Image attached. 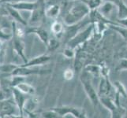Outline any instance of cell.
Here are the masks:
<instances>
[{
  "label": "cell",
  "mask_w": 127,
  "mask_h": 118,
  "mask_svg": "<svg viewBox=\"0 0 127 118\" xmlns=\"http://www.w3.org/2000/svg\"><path fill=\"white\" fill-rule=\"evenodd\" d=\"M74 2L69 9L64 17V23L65 25H72L81 21L89 14L90 9L87 4L81 0H73Z\"/></svg>",
  "instance_id": "6da1fadb"
},
{
  "label": "cell",
  "mask_w": 127,
  "mask_h": 118,
  "mask_svg": "<svg viewBox=\"0 0 127 118\" xmlns=\"http://www.w3.org/2000/svg\"><path fill=\"white\" fill-rule=\"evenodd\" d=\"M89 73L85 71L84 74H82V76L81 77V81L82 83L83 87H84V89H85V91L87 96L89 97L92 104L93 105L94 108H95L100 102L99 98L98 93L95 91L93 84H92L91 80L89 78Z\"/></svg>",
  "instance_id": "7a4b0ae2"
},
{
  "label": "cell",
  "mask_w": 127,
  "mask_h": 118,
  "mask_svg": "<svg viewBox=\"0 0 127 118\" xmlns=\"http://www.w3.org/2000/svg\"><path fill=\"white\" fill-rule=\"evenodd\" d=\"M99 102L104 107H106L111 113V117L121 118L126 117V109L122 106H118L115 102V100L110 96L99 97Z\"/></svg>",
  "instance_id": "3957f363"
},
{
  "label": "cell",
  "mask_w": 127,
  "mask_h": 118,
  "mask_svg": "<svg viewBox=\"0 0 127 118\" xmlns=\"http://www.w3.org/2000/svg\"><path fill=\"white\" fill-rule=\"evenodd\" d=\"M93 24H91L83 32H79L75 36L73 37L71 39H69L67 42V47H71L73 49H75L77 47L82 44L83 43H85L90 37L91 34L93 33Z\"/></svg>",
  "instance_id": "277c9868"
},
{
  "label": "cell",
  "mask_w": 127,
  "mask_h": 118,
  "mask_svg": "<svg viewBox=\"0 0 127 118\" xmlns=\"http://www.w3.org/2000/svg\"><path fill=\"white\" fill-rule=\"evenodd\" d=\"M45 0H37L36 7L32 11V15L30 17V24H40L44 21L46 17L45 14Z\"/></svg>",
  "instance_id": "5b68a950"
},
{
  "label": "cell",
  "mask_w": 127,
  "mask_h": 118,
  "mask_svg": "<svg viewBox=\"0 0 127 118\" xmlns=\"http://www.w3.org/2000/svg\"><path fill=\"white\" fill-rule=\"evenodd\" d=\"M89 24H92L90 19L87 20V21H85L83 19L81 21H80V22L72 24V25H65V29H64V32H63L64 37L66 39V40L68 42L69 39H71L73 37H74L78 32H79L80 29L82 27L86 26Z\"/></svg>",
  "instance_id": "8992f818"
},
{
  "label": "cell",
  "mask_w": 127,
  "mask_h": 118,
  "mask_svg": "<svg viewBox=\"0 0 127 118\" xmlns=\"http://www.w3.org/2000/svg\"><path fill=\"white\" fill-rule=\"evenodd\" d=\"M52 110H54L55 112L59 113V115L60 117H65L68 114H71L74 117L77 118H81V117H86L85 113L84 111H82L81 110L73 106H60V107H55V108H51Z\"/></svg>",
  "instance_id": "52a82bcc"
},
{
  "label": "cell",
  "mask_w": 127,
  "mask_h": 118,
  "mask_svg": "<svg viewBox=\"0 0 127 118\" xmlns=\"http://www.w3.org/2000/svg\"><path fill=\"white\" fill-rule=\"evenodd\" d=\"M49 71L47 70H37V69H31L29 67H25L21 66L17 67L14 71L12 72V74L14 76H29L32 75V74H46L48 73Z\"/></svg>",
  "instance_id": "ba28073f"
},
{
  "label": "cell",
  "mask_w": 127,
  "mask_h": 118,
  "mask_svg": "<svg viewBox=\"0 0 127 118\" xmlns=\"http://www.w3.org/2000/svg\"><path fill=\"white\" fill-rule=\"evenodd\" d=\"M111 91H112L111 84L109 81L107 76H103L101 79V80H100L99 85V91H98L99 98L103 97V96H110Z\"/></svg>",
  "instance_id": "9c48e42d"
},
{
  "label": "cell",
  "mask_w": 127,
  "mask_h": 118,
  "mask_svg": "<svg viewBox=\"0 0 127 118\" xmlns=\"http://www.w3.org/2000/svg\"><path fill=\"white\" fill-rule=\"evenodd\" d=\"M12 93L14 94V100L15 102L17 105V106L19 108L20 110V115L21 117H22L23 115V109H24V106L25 101L27 100V98H26L25 94L22 93L21 91H19L17 87H14L12 90Z\"/></svg>",
  "instance_id": "30bf717a"
},
{
  "label": "cell",
  "mask_w": 127,
  "mask_h": 118,
  "mask_svg": "<svg viewBox=\"0 0 127 118\" xmlns=\"http://www.w3.org/2000/svg\"><path fill=\"white\" fill-rule=\"evenodd\" d=\"M10 6L13 8L16 9L17 10H28V11H33L36 7V2H18L15 3H11Z\"/></svg>",
  "instance_id": "8fae6325"
},
{
  "label": "cell",
  "mask_w": 127,
  "mask_h": 118,
  "mask_svg": "<svg viewBox=\"0 0 127 118\" xmlns=\"http://www.w3.org/2000/svg\"><path fill=\"white\" fill-rule=\"evenodd\" d=\"M26 33H35L40 37V40L44 43L45 45L47 44V42L49 40V37H48V34L47 31L41 28H37V27H33L30 28L26 31Z\"/></svg>",
  "instance_id": "7c38bea8"
},
{
  "label": "cell",
  "mask_w": 127,
  "mask_h": 118,
  "mask_svg": "<svg viewBox=\"0 0 127 118\" xmlns=\"http://www.w3.org/2000/svg\"><path fill=\"white\" fill-rule=\"evenodd\" d=\"M50 59H51V57L48 55H40L39 57H36V58H32L31 61H29V62L25 63V65H22L21 66L30 68L32 66H36V65H41L47 62Z\"/></svg>",
  "instance_id": "4fadbf2b"
},
{
  "label": "cell",
  "mask_w": 127,
  "mask_h": 118,
  "mask_svg": "<svg viewBox=\"0 0 127 118\" xmlns=\"http://www.w3.org/2000/svg\"><path fill=\"white\" fill-rule=\"evenodd\" d=\"M14 105L12 102L6 101V100H0V113L3 114L10 115L14 112Z\"/></svg>",
  "instance_id": "5bb4252c"
},
{
  "label": "cell",
  "mask_w": 127,
  "mask_h": 118,
  "mask_svg": "<svg viewBox=\"0 0 127 118\" xmlns=\"http://www.w3.org/2000/svg\"><path fill=\"white\" fill-rule=\"evenodd\" d=\"M115 6H116L114 3H112L111 2L105 1V2L103 4H101V5L98 7L97 10H99V12L103 16H104L105 17H107V16L110 15V14L114 10Z\"/></svg>",
  "instance_id": "9a60e30c"
},
{
  "label": "cell",
  "mask_w": 127,
  "mask_h": 118,
  "mask_svg": "<svg viewBox=\"0 0 127 118\" xmlns=\"http://www.w3.org/2000/svg\"><path fill=\"white\" fill-rule=\"evenodd\" d=\"M61 12V7L59 4H51L49 6L46 7L45 14L46 17H51V18H55L59 16Z\"/></svg>",
  "instance_id": "2e32d148"
},
{
  "label": "cell",
  "mask_w": 127,
  "mask_h": 118,
  "mask_svg": "<svg viewBox=\"0 0 127 118\" xmlns=\"http://www.w3.org/2000/svg\"><path fill=\"white\" fill-rule=\"evenodd\" d=\"M15 87H17L19 91H21V92L25 94L32 95L35 94V88L32 85L27 84V83L21 82L19 84H17Z\"/></svg>",
  "instance_id": "e0dca14e"
},
{
  "label": "cell",
  "mask_w": 127,
  "mask_h": 118,
  "mask_svg": "<svg viewBox=\"0 0 127 118\" xmlns=\"http://www.w3.org/2000/svg\"><path fill=\"white\" fill-rule=\"evenodd\" d=\"M65 29V25H63L61 22L55 21L51 25V32L58 37L63 36Z\"/></svg>",
  "instance_id": "ac0fdd59"
},
{
  "label": "cell",
  "mask_w": 127,
  "mask_h": 118,
  "mask_svg": "<svg viewBox=\"0 0 127 118\" xmlns=\"http://www.w3.org/2000/svg\"><path fill=\"white\" fill-rule=\"evenodd\" d=\"M14 49L18 53V54L20 55V57L21 58L23 59V61L27 63V59L25 58V54H24V43L21 42L19 39H15L14 41Z\"/></svg>",
  "instance_id": "d6986e66"
},
{
  "label": "cell",
  "mask_w": 127,
  "mask_h": 118,
  "mask_svg": "<svg viewBox=\"0 0 127 118\" xmlns=\"http://www.w3.org/2000/svg\"><path fill=\"white\" fill-rule=\"evenodd\" d=\"M6 10H8L9 14H10L13 17H14L16 21H17L18 22H20L21 24H22L24 25L27 24V23H26L25 21V20L22 18V17L21 16V14H19V12L17 10H16V9H14V8H13L12 6H9V5L6 6Z\"/></svg>",
  "instance_id": "ffe728a7"
},
{
  "label": "cell",
  "mask_w": 127,
  "mask_h": 118,
  "mask_svg": "<svg viewBox=\"0 0 127 118\" xmlns=\"http://www.w3.org/2000/svg\"><path fill=\"white\" fill-rule=\"evenodd\" d=\"M108 26L114 31L117 32L122 36L126 41H127V27L122 26L121 24H108Z\"/></svg>",
  "instance_id": "44dd1931"
},
{
  "label": "cell",
  "mask_w": 127,
  "mask_h": 118,
  "mask_svg": "<svg viewBox=\"0 0 127 118\" xmlns=\"http://www.w3.org/2000/svg\"><path fill=\"white\" fill-rule=\"evenodd\" d=\"M118 19H123L127 17V6L121 0L118 5Z\"/></svg>",
  "instance_id": "7402d4cb"
},
{
  "label": "cell",
  "mask_w": 127,
  "mask_h": 118,
  "mask_svg": "<svg viewBox=\"0 0 127 118\" xmlns=\"http://www.w3.org/2000/svg\"><path fill=\"white\" fill-rule=\"evenodd\" d=\"M59 45H60V43L58 39H49V40H48V42H47V47L50 51H55L59 47Z\"/></svg>",
  "instance_id": "603a6c76"
},
{
  "label": "cell",
  "mask_w": 127,
  "mask_h": 118,
  "mask_svg": "<svg viewBox=\"0 0 127 118\" xmlns=\"http://www.w3.org/2000/svg\"><path fill=\"white\" fill-rule=\"evenodd\" d=\"M115 87L116 89V92H118L120 96H122V97L126 98L127 97V93H126V91L124 85L122 84L121 82L119 81H116L115 83Z\"/></svg>",
  "instance_id": "cb8c5ba5"
},
{
  "label": "cell",
  "mask_w": 127,
  "mask_h": 118,
  "mask_svg": "<svg viewBox=\"0 0 127 118\" xmlns=\"http://www.w3.org/2000/svg\"><path fill=\"white\" fill-rule=\"evenodd\" d=\"M41 115L43 117H47V118H56V117H59V113L55 112L54 110L50 109L49 110L45 111L41 113Z\"/></svg>",
  "instance_id": "d4e9b609"
},
{
  "label": "cell",
  "mask_w": 127,
  "mask_h": 118,
  "mask_svg": "<svg viewBox=\"0 0 127 118\" xmlns=\"http://www.w3.org/2000/svg\"><path fill=\"white\" fill-rule=\"evenodd\" d=\"M63 55L65 58H66L68 59H71L73 58L74 56H75V53H74V49L71 47H67L66 48H65L63 50Z\"/></svg>",
  "instance_id": "484cf974"
},
{
  "label": "cell",
  "mask_w": 127,
  "mask_h": 118,
  "mask_svg": "<svg viewBox=\"0 0 127 118\" xmlns=\"http://www.w3.org/2000/svg\"><path fill=\"white\" fill-rule=\"evenodd\" d=\"M74 71L71 69H66L63 72V77L65 80H71L74 77Z\"/></svg>",
  "instance_id": "4316f807"
},
{
  "label": "cell",
  "mask_w": 127,
  "mask_h": 118,
  "mask_svg": "<svg viewBox=\"0 0 127 118\" xmlns=\"http://www.w3.org/2000/svg\"><path fill=\"white\" fill-rule=\"evenodd\" d=\"M101 69L99 66H95V65H89L85 69V71L89 73L94 74V75H98V73H99Z\"/></svg>",
  "instance_id": "83f0119b"
},
{
  "label": "cell",
  "mask_w": 127,
  "mask_h": 118,
  "mask_svg": "<svg viewBox=\"0 0 127 118\" xmlns=\"http://www.w3.org/2000/svg\"><path fill=\"white\" fill-rule=\"evenodd\" d=\"M117 72L122 71V70H127V59H122L119 64L117 65V67L115 69Z\"/></svg>",
  "instance_id": "f1b7e54d"
},
{
  "label": "cell",
  "mask_w": 127,
  "mask_h": 118,
  "mask_svg": "<svg viewBox=\"0 0 127 118\" xmlns=\"http://www.w3.org/2000/svg\"><path fill=\"white\" fill-rule=\"evenodd\" d=\"M16 68H17V66H15V65H6L2 66L0 69H1L3 72H13Z\"/></svg>",
  "instance_id": "f546056e"
},
{
  "label": "cell",
  "mask_w": 127,
  "mask_h": 118,
  "mask_svg": "<svg viewBox=\"0 0 127 118\" xmlns=\"http://www.w3.org/2000/svg\"><path fill=\"white\" fill-rule=\"evenodd\" d=\"M117 22L120 24L122 26H125V27H127V17L123 19H117Z\"/></svg>",
  "instance_id": "4dcf8cb0"
},
{
  "label": "cell",
  "mask_w": 127,
  "mask_h": 118,
  "mask_svg": "<svg viewBox=\"0 0 127 118\" xmlns=\"http://www.w3.org/2000/svg\"><path fill=\"white\" fill-rule=\"evenodd\" d=\"M103 1H107V2H111L112 3H114L116 6H118V5L119 4L121 0H103Z\"/></svg>",
  "instance_id": "1f68e13d"
},
{
  "label": "cell",
  "mask_w": 127,
  "mask_h": 118,
  "mask_svg": "<svg viewBox=\"0 0 127 118\" xmlns=\"http://www.w3.org/2000/svg\"><path fill=\"white\" fill-rule=\"evenodd\" d=\"M6 2H22V1H30V0H6Z\"/></svg>",
  "instance_id": "d6a6232c"
},
{
  "label": "cell",
  "mask_w": 127,
  "mask_h": 118,
  "mask_svg": "<svg viewBox=\"0 0 127 118\" xmlns=\"http://www.w3.org/2000/svg\"><path fill=\"white\" fill-rule=\"evenodd\" d=\"M126 117H127V108L126 109Z\"/></svg>",
  "instance_id": "836d02e7"
}]
</instances>
